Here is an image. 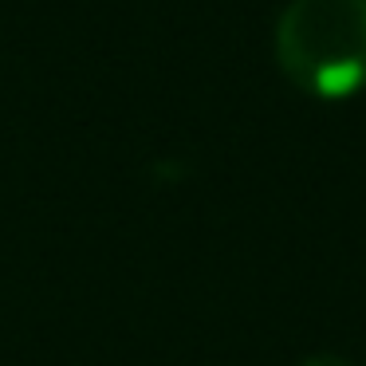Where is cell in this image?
Returning a JSON list of instances; mask_svg holds the SVG:
<instances>
[{
	"label": "cell",
	"mask_w": 366,
	"mask_h": 366,
	"mask_svg": "<svg viewBox=\"0 0 366 366\" xmlns=\"http://www.w3.org/2000/svg\"><path fill=\"white\" fill-rule=\"evenodd\" d=\"M276 59L315 99L358 95L366 87V0H292L276 24Z\"/></svg>",
	"instance_id": "obj_1"
},
{
	"label": "cell",
	"mask_w": 366,
	"mask_h": 366,
	"mask_svg": "<svg viewBox=\"0 0 366 366\" xmlns=\"http://www.w3.org/2000/svg\"><path fill=\"white\" fill-rule=\"evenodd\" d=\"M300 366H347V362L335 358V355H315V358H307V362H300Z\"/></svg>",
	"instance_id": "obj_2"
}]
</instances>
